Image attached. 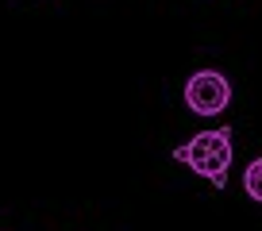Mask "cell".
<instances>
[{"label":"cell","instance_id":"cell-1","mask_svg":"<svg viewBox=\"0 0 262 231\" xmlns=\"http://www.w3.org/2000/svg\"><path fill=\"white\" fill-rule=\"evenodd\" d=\"M173 162L189 166L216 189H228V170H231V127H212V131L193 135L189 143L173 147Z\"/></svg>","mask_w":262,"mask_h":231},{"label":"cell","instance_id":"cell-2","mask_svg":"<svg viewBox=\"0 0 262 231\" xmlns=\"http://www.w3.org/2000/svg\"><path fill=\"white\" fill-rule=\"evenodd\" d=\"M185 104L196 115H220L231 104V81L220 70H201L185 81Z\"/></svg>","mask_w":262,"mask_h":231},{"label":"cell","instance_id":"cell-3","mask_svg":"<svg viewBox=\"0 0 262 231\" xmlns=\"http://www.w3.org/2000/svg\"><path fill=\"white\" fill-rule=\"evenodd\" d=\"M243 189L254 204H262V158H254L251 166L243 170Z\"/></svg>","mask_w":262,"mask_h":231}]
</instances>
